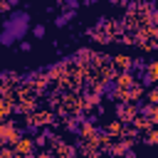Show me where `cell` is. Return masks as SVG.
Returning <instances> with one entry per match:
<instances>
[{"label":"cell","mask_w":158,"mask_h":158,"mask_svg":"<svg viewBox=\"0 0 158 158\" xmlns=\"http://www.w3.org/2000/svg\"><path fill=\"white\" fill-rule=\"evenodd\" d=\"M17 141H20V136H17L15 123H12V121L0 123V146H15Z\"/></svg>","instance_id":"6da1fadb"},{"label":"cell","mask_w":158,"mask_h":158,"mask_svg":"<svg viewBox=\"0 0 158 158\" xmlns=\"http://www.w3.org/2000/svg\"><path fill=\"white\" fill-rule=\"evenodd\" d=\"M116 116H118V121H136L138 111H136V106H133V104L121 101V104L116 106Z\"/></svg>","instance_id":"7a4b0ae2"},{"label":"cell","mask_w":158,"mask_h":158,"mask_svg":"<svg viewBox=\"0 0 158 158\" xmlns=\"http://www.w3.org/2000/svg\"><path fill=\"white\" fill-rule=\"evenodd\" d=\"M118 96H121V99H123L126 104H133V101H136V99L141 96V84H138V81H133L131 86L121 89V91H118Z\"/></svg>","instance_id":"3957f363"},{"label":"cell","mask_w":158,"mask_h":158,"mask_svg":"<svg viewBox=\"0 0 158 158\" xmlns=\"http://www.w3.org/2000/svg\"><path fill=\"white\" fill-rule=\"evenodd\" d=\"M146 77H148V81H158V62L146 67Z\"/></svg>","instance_id":"277c9868"},{"label":"cell","mask_w":158,"mask_h":158,"mask_svg":"<svg viewBox=\"0 0 158 158\" xmlns=\"http://www.w3.org/2000/svg\"><path fill=\"white\" fill-rule=\"evenodd\" d=\"M10 111H12V104H10V99H2V101H0V118H5Z\"/></svg>","instance_id":"5b68a950"},{"label":"cell","mask_w":158,"mask_h":158,"mask_svg":"<svg viewBox=\"0 0 158 158\" xmlns=\"http://www.w3.org/2000/svg\"><path fill=\"white\" fill-rule=\"evenodd\" d=\"M69 20H72V12H64V15H59V17L54 20V25H67Z\"/></svg>","instance_id":"8992f818"},{"label":"cell","mask_w":158,"mask_h":158,"mask_svg":"<svg viewBox=\"0 0 158 158\" xmlns=\"http://www.w3.org/2000/svg\"><path fill=\"white\" fill-rule=\"evenodd\" d=\"M146 143H151V146H153V143H158V131H151V133H148V138H146Z\"/></svg>","instance_id":"52a82bcc"},{"label":"cell","mask_w":158,"mask_h":158,"mask_svg":"<svg viewBox=\"0 0 158 158\" xmlns=\"http://www.w3.org/2000/svg\"><path fill=\"white\" fill-rule=\"evenodd\" d=\"M32 35H35V37H42V35H44V27H42V25H35V27H32Z\"/></svg>","instance_id":"ba28073f"},{"label":"cell","mask_w":158,"mask_h":158,"mask_svg":"<svg viewBox=\"0 0 158 158\" xmlns=\"http://www.w3.org/2000/svg\"><path fill=\"white\" fill-rule=\"evenodd\" d=\"M12 7V2H0V12H7Z\"/></svg>","instance_id":"9c48e42d"},{"label":"cell","mask_w":158,"mask_h":158,"mask_svg":"<svg viewBox=\"0 0 158 158\" xmlns=\"http://www.w3.org/2000/svg\"><path fill=\"white\" fill-rule=\"evenodd\" d=\"M91 158H99V156H91Z\"/></svg>","instance_id":"30bf717a"}]
</instances>
